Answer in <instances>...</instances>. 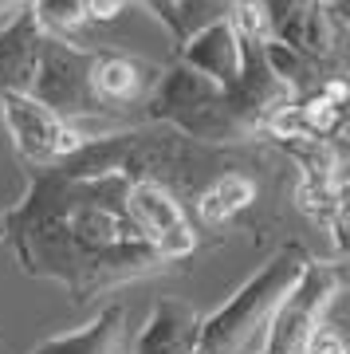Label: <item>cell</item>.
<instances>
[{"mask_svg": "<svg viewBox=\"0 0 350 354\" xmlns=\"http://www.w3.org/2000/svg\"><path fill=\"white\" fill-rule=\"evenodd\" d=\"M0 244L20 272L91 304L99 295L174 272L126 209V177L32 169L24 193L0 213Z\"/></svg>", "mask_w": 350, "mask_h": 354, "instance_id": "1", "label": "cell"}, {"mask_svg": "<svg viewBox=\"0 0 350 354\" xmlns=\"http://www.w3.org/2000/svg\"><path fill=\"white\" fill-rule=\"evenodd\" d=\"M240 44H244V71L232 87H221L209 75L169 59L162 67V79H158L146 111H142V122L174 127L185 138L205 142V146L264 142L268 118L291 106L295 95L268 67L264 44H256V39H240Z\"/></svg>", "mask_w": 350, "mask_h": 354, "instance_id": "2", "label": "cell"}, {"mask_svg": "<svg viewBox=\"0 0 350 354\" xmlns=\"http://www.w3.org/2000/svg\"><path fill=\"white\" fill-rule=\"evenodd\" d=\"M307 260H311V252L300 241L279 244V252L256 276L244 279L228 295L225 307H217L213 315H201L197 351L201 354H260L275 307L284 304V295L300 279Z\"/></svg>", "mask_w": 350, "mask_h": 354, "instance_id": "3", "label": "cell"}, {"mask_svg": "<svg viewBox=\"0 0 350 354\" xmlns=\"http://www.w3.org/2000/svg\"><path fill=\"white\" fill-rule=\"evenodd\" d=\"M295 174V205L323 225L342 260L347 252V134L338 138H291L275 142Z\"/></svg>", "mask_w": 350, "mask_h": 354, "instance_id": "4", "label": "cell"}, {"mask_svg": "<svg viewBox=\"0 0 350 354\" xmlns=\"http://www.w3.org/2000/svg\"><path fill=\"white\" fill-rule=\"evenodd\" d=\"M0 122L12 138V150L28 174L32 169H55L67 158H75L95 134L107 130H87L79 122H63L59 114L39 106L32 95H4L0 99Z\"/></svg>", "mask_w": 350, "mask_h": 354, "instance_id": "5", "label": "cell"}, {"mask_svg": "<svg viewBox=\"0 0 350 354\" xmlns=\"http://www.w3.org/2000/svg\"><path fill=\"white\" fill-rule=\"evenodd\" d=\"M342 279H347V264L342 260H319V256H311L307 268L300 272V279L284 295V304L275 307L260 354H300L303 342L323 327L335 295L342 291Z\"/></svg>", "mask_w": 350, "mask_h": 354, "instance_id": "6", "label": "cell"}, {"mask_svg": "<svg viewBox=\"0 0 350 354\" xmlns=\"http://www.w3.org/2000/svg\"><path fill=\"white\" fill-rule=\"evenodd\" d=\"M158 79H162V64L130 55V51L91 48L87 55L91 102L99 111V122L111 130H118V122H130V118L142 122V111H146Z\"/></svg>", "mask_w": 350, "mask_h": 354, "instance_id": "7", "label": "cell"}, {"mask_svg": "<svg viewBox=\"0 0 350 354\" xmlns=\"http://www.w3.org/2000/svg\"><path fill=\"white\" fill-rule=\"evenodd\" d=\"M174 59L201 71V75H209L221 87H232L240 79V71H244V44H240L237 28L228 20H213L201 32H193L185 44H177Z\"/></svg>", "mask_w": 350, "mask_h": 354, "instance_id": "8", "label": "cell"}, {"mask_svg": "<svg viewBox=\"0 0 350 354\" xmlns=\"http://www.w3.org/2000/svg\"><path fill=\"white\" fill-rule=\"evenodd\" d=\"M44 44H48V36L39 32L32 8H24L0 32V99L4 95H32Z\"/></svg>", "mask_w": 350, "mask_h": 354, "instance_id": "9", "label": "cell"}, {"mask_svg": "<svg viewBox=\"0 0 350 354\" xmlns=\"http://www.w3.org/2000/svg\"><path fill=\"white\" fill-rule=\"evenodd\" d=\"M201 311L181 299H162L154 304L146 327L138 330L134 354H201Z\"/></svg>", "mask_w": 350, "mask_h": 354, "instance_id": "10", "label": "cell"}, {"mask_svg": "<svg viewBox=\"0 0 350 354\" xmlns=\"http://www.w3.org/2000/svg\"><path fill=\"white\" fill-rule=\"evenodd\" d=\"M28 354H126V307L107 304L87 327L51 335Z\"/></svg>", "mask_w": 350, "mask_h": 354, "instance_id": "11", "label": "cell"}, {"mask_svg": "<svg viewBox=\"0 0 350 354\" xmlns=\"http://www.w3.org/2000/svg\"><path fill=\"white\" fill-rule=\"evenodd\" d=\"M32 16L44 36L63 39V44H83V32L91 28L83 16V0H36Z\"/></svg>", "mask_w": 350, "mask_h": 354, "instance_id": "12", "label": "cell"}, {"mask_svg": "<svg viewBox=\"0 0 350 354\" xmlns=\"http://www.w3.org/2000/svg\"><path fill=\"white\" fill-rule=\"evenodd\" d=\"M130 4H142L146 12H154L169 28V36H174V48L181 44V28H185V16L193 8V0H130Z\"/></svg>", "mask_w": 350, "mask_h": 354, "instance_id": "13", "label": "cell"}, {"mask_svg": "<svg viewBox=\"0 0 350 354\" xmlns=\"http://www.w3.org/2000/svg\"><path fill=\"white\" fill-rule=\"evenodd\" d=\"M300 354H347V339H342V335H338L335 327H319L311 335V339L303 342V351Z\"/></svg>", "mask_w": 350, "mask_h": 354, "instance_id": "14", "label": "cell"}, {"mask_svg": "<svg viewBox=\"0 0 350 354\" xmlns=\"http://www.w3.org/2000/svg\"><path fill=\"white\" fill-rule=\"evenodd\" d=\"M130 8V0H83V16L87 24H111Z\"/></svg>", "mask_w": 350, "mask_h": 354, "instance_id": "15", "label": "cell"}, {"mask_svg": "<svg viewBox=\"0 0 350 354\" xmlns=\"http://www.w3.org/2000/svg\"><path fill=\"white\" fill-rule=\"evenodd\" d=\"M319 4H331V8H347V0H319Z\"/></svg>", "mask_w": 350, "mask_h": 354, "instance_id": "16", "label": "cell"}]
</instances>
